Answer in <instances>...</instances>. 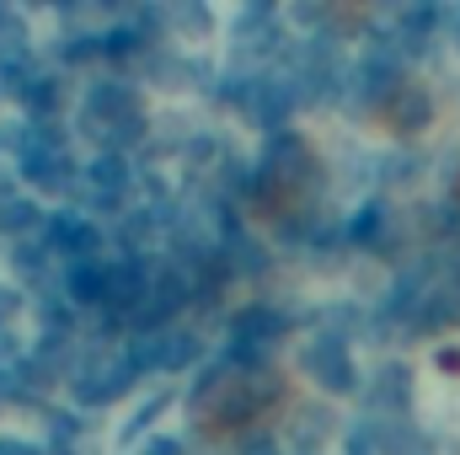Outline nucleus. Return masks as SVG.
I'll use <instances>...</instances> for the list:
<instances>
[{
    "label": "nucleus",
    "mask_w": 460,
    "mask_h": 455,
    "mask_svg": "<svg viewBox=\"0 0 460 455\" xmlns=\"http://www.w3.org/2000/svg\"><path fill=\"white\" fill-rule=\"evenodd\" d=\"M279 397V380H268L262 370H246L235 364L226 375L204 380V391L193 397V413L204 424V434H230V429H246L268 413V402Z\"/></svg>",
    "instance_id": "f257e3e1"
},
{
    "label": "nucleus",
    "mask_w": 460,
    "mask_h": 455,
    "mask_svg": "<svg viewBox=\"0 0 460 455\" xmlns=\"http://www.w3.org/2000/svg\"><path fill=\"white\" fill-rule=\"evenodd\" d=\"M305 370L327 386V391H353V364H348V348L338 338H316L305 348Z\"/></svg>",
    "instance_id": "f03ea898"
},
{
    "label": "nucleus",
    "mask_w": 460,
    "mask_h": 455,
    "mask_svg": "<svg viewBox=\"0 0 460 455\" xmlns=\"http://www.w3.org/2000/svg\"><path fill=\"white\" fill-rule=\"evenodd\" d=\"M385 113H391V123H396L402 134H418V129H429V113H434V108H429V97H423L418 86H402V92L385 103Z\"/></svg>",
    "instance_id": "7ed1b4c3"
},
{
    "label": "nucleus",
    "mask_w": 460,
    "mask_h": 455,
    "mask_svg": "<svg viewBox=\"0 0 460 455\" xmlns=\"http://www.w3.org/2000/svg\"><path fill=\"white\" fill-rule=\"evenodd\" d=\"M407 386H412V375H407V370H385V375H380V391H369V402H375V407L402 413V407H407Z\"/></svg>",
    "instance_id": "20e7f679"
},
{
    "label": "nucleus",
    "mask_w": 460,
    "mask_h": 455,
    "mask_svg": "<svg viewBox=\"0 0 460 455\" xmlns=\"http://www.w3.org/2000/svg\"><path fill=\"white\" fill-rule=\"evenodd\" d=\"M92 183H97V188H108V199H118V193L128 188V177H123V161H118V156L97 161V166H92Z\"/></svg>",
    "instance_id": "39448f33"
},
{
    "label": "nucleus",
    "mask_w": 460,
    "mask_h": 455,
    "mask_svg": "<svg viewBox=\"0 0 460 455\" xmlns=\"http://www.w3.org/2000/svg\"><path fill=\"white\" fill-rule=\"evenodd\" d=\"M32 215H38V210H32L27 199H22V204H0V226L5 230H27L32 226Z\"/></svg>",
    "instance_id": "423d86ee"
},
{
    "label": "nucleus",
    "mask_w": 460,
    "mask_h": 455,
    "mask_svg": "<svg viewBox=\"0 0 460 455\" xmlns=\"http://www.w3.org/2000/svg\"><path fill=\"white\" fill-rule=\"evenodd\" d=\"M246 455H279V451H273V445L262 440V445H252V451H246Z\"/></svg>",
    "instance_id": "0eeeda50"
},
{
    "label": "nucleus",
    "mask_w": 460,
    "mask_h": 455,
    "mask_svg": "<svg viewBox=\"0 0 460 455\" xmlns=\"http://www.w3.org/2000/svg\"><path fill=\"white\" fill-rule=\"evenodd\" d=\"M456 199H460V183H456Z\"/></svg>",
    "instance_id": "6e6552de"
}]
</instances>
